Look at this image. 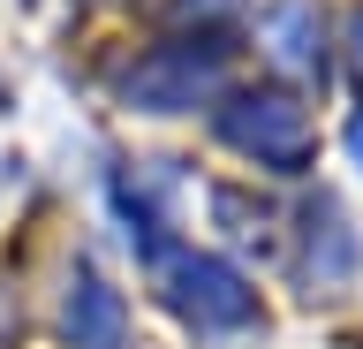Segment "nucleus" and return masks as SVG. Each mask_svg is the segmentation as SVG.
I'll return each instance as SVG.
<instances>
[{"instance_id": "423d86ee", "label": "nucleus", "mask_w": 363, "mask_h": 349, "mask_svg": "<svg viewBox=\"0 0 363 349\" xmlns=\"http://www.w3.org/2000/svg\"><path fill=\"white\" fill-rule=\"evenodd\" d=\"M272 38H280L272 53H280V61H295V69H311V61H318V46H311V38H318L311 8H272Z\"/></svg>"}, {"instance_id": "f03ea898", "label": "nucleus", "mask_w": 363, "mask_h": 349, "mask_svg": "<svg viewBox=\"0 0 363 349\" xmlns=\"http://www.w3.org/2000/svg\"><path fill=\"white\" fill-rule=\"evenodd\" d=\"M220 137L242 144V152H257V160H303V144H311V122H303V107H288V99H235L220 114Z\"/></svg>"}, {"instance_id": "7ed1b4c3", "label": "nucleus", "mask_w": 363, "mask_h": 349, "mask_svg": "<svg viewBox=\"0 0 363 349\" xmlns=\"http://www.w3.org/2000/svg\"><path fill=\"white\" fill-rule=\"evenodd\" d=\"M212 84V53H152L144 69L129 76V99L144 114H182V107H197V92Z\"/></svg>"}, {"instance_id": "39448f33", "label": "nucleus", "mask_w": 363, "mask_h": 349, "mask_svg": "<svg viewBox=\"0 0 363 349\" xmlns=\"http://www.w3.org/2000/svg\"><path fill=\"white\" fill-rule=\"evenodd\" d=\"M356 228H348V213L333 205V198H318L311 205V251H303V266H311L318 281H348L356 274Z\"/></svg>"}, {"instance_id": "f257e3e1", "label": "nucleus", "mask_w": 363, "mask_h": 349, "mask_svg": "<svg viewBox=\"0 0 363 349\" xmlns=\"http://www.w3.org/2000/svg\"><path fill=\"white\" fill-rule=\"evenodd\" d=\"M167 281H174L167 304H174L182 319H197V326H242L250 311H257V296L242 289V274L220 266V258H182Z\"/></svg>"}, {"instance_id": "0eeeda50", "label": "nucleus", "mask_w": 363, "mask_h": 349, "mask_svg": "<svg viewBox=\"0 0 363 349\" xmlns=\"http://www.w3.org/2000/svg\"><path fill=\"white\" fill-rule=\"evenodd\" d=\"M348 160H356V167H363V114H356V122H348Z\"/></svg>"}, {"instance_id": "20e7f679", "label": "nucleus", "mask_w": 363, "mask_h": 349, "mask_svg": "<svg viewBox=\"0 0 363 349\" xmlns=\"http://www.w3.org/2000/svg\"><path fill=\"white\" fill-rule=\"evenodd\" d=\"M68 334H76V349H121V296L99 274H76V289H68Z\"/></svg>"}, {"instance_id": "6e6552de", "label": "nucleus", "mask_w": 363, "mask_h": 349, "mask_svg": "<svg viewBox=\"0 0 363 349\" xmlns=\"http://www.w3.org/2000/svg\"><path fill=\"white\" fill-rule=\"evenodd\" d=\"M356 53H363V16H356Z\"/></svg>"}]
</instances>
